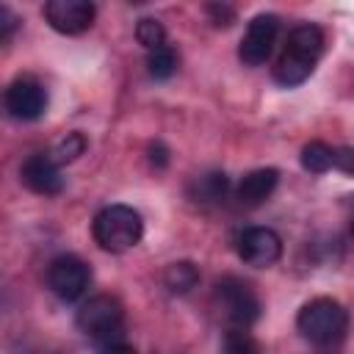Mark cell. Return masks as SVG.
<instances>
[{"instance_id":"obj_13","label":"cell","mask_w":354,"mask_h":354,"mask_svg":"<svg viewBox=\"0 0 354 354\" xmlns=\"http://www.w3.org/2000/svg\"><path fill=\"white\" fill-rule=\"evenodd\" d=\"M227 194H230V177L224 171H205L194 177L188 185V196L196 205H218L227 199Z\"/></svg>"},{"instance_id":"obj_23","label":"cell","mask_w":354,"mask_h":354,"mask_svg":"<svg viewBox=\"0 0 354 354\" xmlns=\"http://www.w3.org/2000/svg\"><path fill=\"white\" fill-rule=\"evenodd\" d=\"M97 354H138L124 337H119V340H108V343H100L97 346Z\"/></svg>"},{"instance_id":"obj_16","label":"cell","mask_w":354,"mask_h":354,"mask_svg":"<svg viewBox=\"0 0 354 354\" xmlns=\"http://www.w3.org/2000/svg\"><path fill=\"white\" fill-rule=\"evenodd\" d=\"M221 354H260V343L246 326H230L221 337Z\"/></svg>"},{"instance_id":"obj_9","label":"cell","mask_w":354,"mask_h":354,"mask_svg":"<svg viewBox=\"0 0 354 354\" xmlns=\"http://www.w3.org/2000/svg\"><path fill=\"white\" fill-rule=\"evenodd\" d=\"M97 8L88 0H50L44 3V19L64 36H77L94 25Z\"/></svg>"},{"instance_id":"obj_6","label":"cell","mask_w":354,"mask_h":354,"mask_svg":"<svg viewBox=\"0 0 354 354\" xmlns=\"http://www.w3.org/2000/svg\"><path fill=\"white\" fill-rule=\"evenodd\" d=\"M91 282L88 266L77 254H58L47 266V288L61 301H77Z\"/></svg>"},{"instance_id":"obj_21","label":"cell","mask_w":354,"mask_h":354,"mask_svg":"<svg viewBox=\"0 0 354 354\" xmlns=\"http://www.w3.org/2000/svg\"><path fill=\"white\" fill-rule=\"evenodd\" d=\"M335 169L354 177V147H335Z\"/></svg>"},{"instance_id":"obj_4","label":"cell","mask_w":354,"mask_h":354,"mask_svg":"<svg viewBox=\"0 0 354 354\" xmlns=\"http://www.w3.org/2000/svg\"><path fill=\"white\" fill-rule=\"evenodd\" d=\"M75 326L91 337L97 346L108 343V340H119L124 337L122 326H124V307L116 296L108 293H97L88 301L80 304L77 315H75Z\"/></svg>"},{"instance_id":"obj_5","label":"cell","mask_w":354,"mask_h":354,"mask_svg":"<svg viewBox=\"0 0 354 354\" xmlns=\"http://www.w3.org/2000/svg\"><path fill=\"white\" fill-rule=\"evenodd\" d=\"M213 301L221 310V315L227 321H232V326H246V329L260 318V310H263L254 288L238 277L218 279L216 290H213Z\"/></svg>"},{"instance_id":"obj_24","label":"cell","mask_w":354,"mask_h":354,"mask_svg":"<svg viewBox=\"0 0 354 354\" xmlns=\"http://www.w3.org/2000/svg\"><path fill=\"white\" fill-rule=\"evenodd\" d=\"M149 160H152L155 169H166V166H169V149H166L160 141H155V144L149 147Z\"/></svg>"},{"instance_id":"obj_11","label":"cell","mask_w":354,"mask_h":354,"mask_svg":"<svg viewBox=\"0 0 354 354\" xmlns=\"http://www.w3.org/2000/svg\"><path fill=\"white\" fill-rule=\"evenodd\" d=\"M19 180L25 188H30L33 194H41V196H55L64 191L61 166L50 158V152H36V155L25 158V163L19 169Z\"/></svg>"},{"instance_id":"obj_17","label":"cell","mask_w":354,"mask_h":354,"mask_svg":"<svg viewBox=\"0 0 354 354\" xmlns=\"http://www.w3.org/2000/svg\"><path fill=\"white\" fill-rule=\"evenodd\" d=\"M147 72L155 80H169L177 72V53L171 44H163L147 55Z\"/></svg>"},{"instance_id":"obj_1","label":"cell","mask_w":354,"mask_h":354,"mask_svg":"<svg viewBox=\"0 0 354 354\" xmlns=\"http://www.w3.org/2000/svg\"><path fill=\"white\" fill-rule=\"evenodd\" d=\"M324 53V30L313 22H301L288 33L285 50L274 64V80L285 88L301 86Z\"/></svg>"},{"instance_id":"obj_18","label":"cell","mask_w":354,"mask_h":354,"mask_svg":"<svg viewBox=\"0 0 354 354\" xmlns=\"http://www.w3.org/2000/svg\"><path fill=\"white\" fill-rule=\"evenodd\" d=\"M83 152H86V136H83V133H66L64 138H58V141L53 144L50 158H53L58 166H64V163L77 160Z\"/></svg>"},{"instance_id":"obj_8","label":"cell","mask_w":354,"mask_h":354,"mask_svg":"<svg viewBox=\"0 0 354 354\" xmlns=\"http://www.w3.org/2000/svg\"><path fill=\"white\" fill-rule=\"evenodd\" d=\"M6 111L19 122H36L47 111V88L36 77H17L6 88Z\"/></svg>"},{"instance_id":"obj_2","label":"cell","mask_w":354,"mask_h":354,"mask_svg":"<svg viewBox=\"0 0 354 354\" xmlns=\"http://www.w3.org/2000/svg\"><path fill=\"white\" fill-rule=\"evenodd\" d=\"M296 329L313 346H321V348L324 346H335L348 332V313H346V307L340 301H335L329 296H318V299H310L299 310Z\"/></svg>"},{"instance_id":"obj_14","label":"cell","mask_w":354,"mask_h":354,"mask_svg":"<svg viewBox=\"0 0 354 354\" xmlns=\"http://www.w3.org/2000/svg\"><path fill=\"white\" fill-rule=\"evenodd\" d=\"M163 285L169 288V293L185 296V293H191V290L199 285V268H196L191 260L169 263L166 271H163Z\"/></svg>"},{"instance_id":"obj_12","label":"cell","mask_w":354,"mask_h":354,"mask_svg":"<svg viewBox=\"0 0 354 354\" xmlns=\"http://www.w3.org/2000/svg\"><path fill=\"white\" fill-rule=\"evenodd\" d=\"M277 183H279V171L277 169H254V171L243 174V180L238 183L235 196H238V202L243 207H257L274 194Z\"/></svg>"},{"instance_id":"obj_19","label":"cell","mask_w":354,"mask_h":354,"mask_svg":"<svg viewBox=\"0 0 354 354\" xmlns=\"http://www.w3.org/2000/svg\"><path fill=\"white\" fill-rule=\"evenodd\" d=\"M136 39H138V44H144L152 53V50H158V47L166 44V28L158 19H152V17H144L136 25Z\"/></svg>"},{"instance_id":"obj_3","label":"cell","mask_w":354,"mask_h":354,"mask_svg":"<svg viewBox=\"0 0 354 354\" xmlns=\"http://www.w3.org/2000/svg\"><path fill=\"white\" fill-rule=\"evenodd\" d=\"M91 235L105 252H127L144 235V218L130 205H108L91 221Z\"/></svg>"},{"instance_id":"obj_10","label":"cell","mask_w":354,"mask_h":354,"mask_svg":"<svg viewBox=\"0 0 354 354\" xmlns=\"http://www.w3.org/2000/svg\"><path fill=\"white\" fill-rule=\"evenodd\" d=\"M238 254L254 268H268L282 257V238L271 227H249L238 235Z\"/></svg>"},{"instance_id":"obj_15","label":"cell","mask_w":354,"mask_h":354,"mask_svg":"<svg viewBox=\"0 0 354 354\" xmlns=\"http://www.w3.org/2000/svg\"><path fill=\"white\" fill-rule=\"evenodd\" d=\"M301 166L310 174H324L335 166V147L324 144V141H310L301 149Z\"/></svg>"},{"instance_id":"obj_25","label":"cell","mask_w":354,"mask_h":354,"mask_svg":"<svg viewBox=\"0 0 354 354\" xmlns=\"http://www.w3.org/2000/svg\"><path fill=\"white\" fill-rule=\"evenodd\" d=\"M351 230H354V216H351Z\"/></svg>"},{"instance_id":"obj_22","label":"cell","mask_w":354,"mask_h":354,"mask_svg":"<svg viewBox=\"0 0 354 354\" xmlns=\"http://www.w3.org/2000/svg\"><path fill=\"white\" fill-rule=\"evenodd\" d=\"M17 25H19L17 14H14L8 6H0V39H3V41L11 39V33L17 30Z\"/></svg>"},{"instance_id":"obj_7","label":"cell","mask_w":354,"mask_h":354,"mask_svg":"<svg viewBox=\"0 0 354 354\" xmlns=\"http://www.w3.org/2000/svg\"><path fill=\"white\" fill-rule=\"evenodd\" d=\"M279 36V17L277 14H257L252 17L241 44H238V58L246 66H260L271 58L274 44Z\"/></svg>"},{"instance_id":"obj_20","label":"cell","mask_w":354,"mask_h":354,"mask_svg":"<svg viewBox=\"0 0 354 354\" xmlns=\"http://www.w3.org/2000/svg\"><path fill=\"white\" fill-rule=\"evenodd\" d=\"M205 11L210 14V19H213L216 28H230V25L235 22V8L224 6V3H210Z\"/></svg>"}]
</instances>
